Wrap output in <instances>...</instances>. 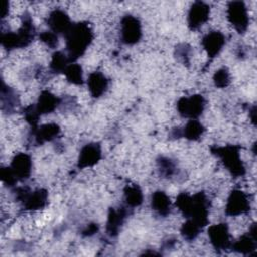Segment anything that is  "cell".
Listing matches in <instances>:
<instances>
[{"label": "cell", "mask_w": 257, "mask_h": 257, "mask_svg": "<svg viewBox=\"0 0 257 257\" xmlns=\"http://www.w3.org/2000/svg\"><path fill=\"white\" fill-rule=\"evenodd\" d=\"M175 204L186 219L194 221L202 228L209 224L210 201L204 192L194 195L182 192L177 196Z\"/></svg>", "instance_id": "cell-1"}, {"label": "cell", "mask_w": 257, "mask_h": 257, "mask_svg": "<svg viewBox=\"0 0 257 257\" xmlns=\"http://www.w3.org/2000/svg\"><path fill=\"white\" fill-rule=\"evenodd\" d=\"M66 54L70 62H75L81 57L93 40V31L87 21L72 23L64 35Z\"/></svg>", "instance_id": "cell-2"}, {"label": "cell", "mask_w": 257, "mask_h": 257, "mask_svg": "<svg viewBox=\"0 0 257 257\" xmlns=\"http://www.w3.org/2000/svg\"><path fill=\"white\" fill-rule=\"evenodd\" d=\"M36 35L35 26L28 12L21 16V25L16 31H2L0 36L1 44L4 48L12 50L15 48H24L28 46Z\"/></svg>", "instance_id": "cell-3"}, {"label": "cell", "mask_w": 257, "mask_h": 257, "mask_svg": "<svg viewBox=\"0 0 257 257\" xmlns=\"http://www.w3.org/2000/svg\"><path fill=\"white\" fill-rule=\"evenodd\" d=\"M240 150L241 147L238 145L214 146L211 148L212 154L221 160L226 170L235 178L243 177L246 174L245 165L240 157Z\"/></svg>", "instance_id": "cell-4"}, {"label": "cell", "mask_w": 257, "mask_h": 257, "mask_svg": "<svg viewBox=\"0 0 257 257\" xmlns=\"http://www.w3.org/2000/svg\"><path fill=\"white\" fill-rule=\"evenodd\" d=\"M12 194L14 199L21 203L24 211H38L48 204V192L43 188L31 191L27 186L14 187Z\"/></svg>", "instance_id": "cell-5"}, {"label": "cell", "mask_w": 257, "mask_h": 257, "mask_svg": "<svg viewBox=\"0 0 257 257\" xmlns=\"http://www.w3.org/2000/svg\"><path fill=\"white\" fill-rule=\"evenodd\" d=\"M143 36L142 23L140 19L133 14H124L120 19L119 38L123 44H137Z\"/></svg>", "instance_id": "cell-6"}, {"label": "cell", "mask_w": 257, "mask_h": 257, "mask_svg": "<svg viewBox=\"0 0 257 257\" xmlns=\"http://www.w3.org/2000/svg\"><path fill=\"white\" fill-rule=\"evenodd\" d=\"M227 19L238 33H245L249 26L248 8L243 1H230L227 5Z\"/></svg>", "instance_id": "cell-7"}, {"label": "cell", "mask_w": 257, "mask_h": 257, "mask_svg": "<svg viewBox=\"0 0 257 257\" xmlns=\"http://www.w3.org/2000/svg\"><path fill=\"white\" fill-rule=\"evenodd\" d=\"M206 107V99L201 94L183 96L177 101V110L182 117L197 119Z\"/></svg>", "instance_id": "cell-8"}, {"label": "cell", "mask_w": 257, "mask_h": 257, "mask_svg": "<svg viewBox=\"0 0 257 257\" xmlns=\"http://www.w3.org/2000/svg\"><path fill=\"white\" fill-rule=\"evenodd\" d=\"M251 209L250 197L247 193L242 190L235 189L233 190L226 203L225 214L229 217H237L244 214H247Z\"/></svg>", "instance_id": "cell-9"}, {"label": "cell", "mask_w": 257, "mask_h": 257, "mask_svg": "<svg viewBox=\"0 0 257 257\" xmlns=\"http://www.w3.org/2000/svg\"><path fill=\"white\" fill-rule=\"evenodd\" d=\"M208 237L211 245L216 251L222 252L231 249V235L226 223H218L210 226L208 228Z\"/></svg>", "instance_id": "cell-10"}, {"label": "cell", "mask_w": 257, "mask_h": 257, "mask_svg": "<svg viewBox=\"0 0 257 257\" xmlns=\"http://www.w3.org/2000/svg\"><path fill=\"white\" fill-rule=\"evenodd\" d=\"M131 211L132 210L127 208L125 205H121L116 208H109L107 214V221L105 225V232L107 236H109L110 238H114L118 235Z\"/></svg>", "instance_id": "cell-11"}, {"label": "cell", "mask_w": 257, "mask_h": 257, "mask_svg": "<svg viewBox=\"0 0 257 257\" xmlns=\"http://www.w3.org/2000/svg\"><path fill=\"white\" fill-rule=\"evenodd\" d=\"M8 168L17 182L26 181L32 173V159L27 153H17Z\"/></svg>", "instance_id": "cell-12"}, {"label": "cell", "mask_w": 257, "mask_h": 257, "mask_svg": "<svg viewBox=\"0 0 257 257\" xmlns=\"http://www.w3.org/2000/svg\"><path fill=\"white\" fill-rule=\"evenodd\" d=\"M210 17V6L203 1H195L188 12L187 22L191 30H197L204 25Z\"/></svg>", "instance_id": "cell-13"}, {"label": "cell", "mask_w": 257, "mask_h": 257, "mask_svg": "<svg viewBox=\"0 0 257 257\" xmlns=\"http://www.w3.org/2000/svg\"><path fill=\"white\" fill-rule=\"evenodd\" d=\"M60 134V127L55 122L43 123L35 127H30L29 139L35 145H42L55 140Z\"/></svg>", "instance_id": "cell-14"}, {"label": "cell", "mask_w": 257, "mask_h": 257, "mask_svg": "<svg viewBox=\"0 0 257 257\" xmlns=\"http://www.w3.org/2000/svg\"><path fill=\"white\" fill-rule=\"evenodd\" d=\"M46 24L52 32L57 35L61 34L64 36L70 29L72 22L64 10L55 8L49 12L46 19Z\"/></svg>", "instance_id": "cell-15"}, {"label": "cell", "mask_w": 257, "mask_h": 257, "mask_svg": "<svg viewBox=\"0 0 257 257\" xmlns=\"http://www.w3.org/2000/svg\"><path fill=\"white\" fill-rule=\"evenodd\" d=\"M256 224L253 223L246 234L239 237L238 240L232 242L231 249L237 253L243 255H251L256 251L257 247V236H256Z\"/></svg>", "instance_id": "cell-16"}, {"label": "cell", "mask_w": 257, "mask_h": 257, "mask_svg": "<svg viewBox=\"0 0 257 257\" xmlns=\"http://www.w3.org/2000/svg\"><path fill=\"white\" fill-rule=\"evenodd\" d=\"M101 159V147L98 143H88L84 145L79 152L77 159V168L85 169L96 165Z\"/></svg>", "instance_id": "cell-17"}, {"label": "cell", "mask_w": 257, "mask_h": 257, "mask_svg": "<svg viewBox=\"0 0 257 257\" xmlns=\"http://www.w3.org/2000/svg\"><path fill=\"white\" fill-rule=\"evenodd\" d=\"M226 43V36L219 30H212L205 34L201 40L203 48L208 56L213 59L222 51Z\"/></svg>", "instance_id": "cell-18"}, {"label": "cell", "mask_w": 257, "mask_h": 257, "mask_svg": "<svg viewBox=\"0 0 257 257\" xmlns=\"http://www.w3.org/2000/svg\"><path fill=\"white\" fill-rule=\"evenodd\" d=\"M61 98L54 95L48 90H43L38 96L37 102L34 105V109L39 116L53 112L57 107H60Z\"/></svg>", "instance_id": "cell-19"}, {"label": "cell", "mask_w": 257, "mask_h": 257, "mask_svg": "<svg viewBox=\"0 0 257 257\" xmlns=\"http://www.w3.org/2000/svg\"><path fill=\"white\" fill-rule=\"evenodd\" d=\"M90 95L93 98L102 96L108 88L109 79L100 71L90 72L86 81Z\"/></svg>", "instance_id": "cell-20"}, {"label": "cell", "mask_w": 257, "mask_h": 257, "mask_svg": "<svg viewBox=\"0 0 257 257\" xmlns=\"http://www.w3.org/2000/svg\"><path fill=\"white\" fill-rule=\"evenodd\" d=\"M151 208L159 217H168L172 211V204L169 196L161 190L152 194Z\"/></svg>", "instance_id": "cell-21"}, {"label": "cell", "mask_w": 257, "mask_h": 257, "mask_svg": "<svg viewBox=\"0 0 257 257\" xmlns=\"http://www.w3.org/2000/svg\"><path fill=\"white\" fill-rule=\"evenodd\" d=\"M144 202V194L137 184L125 185L123 188V205L133 210Z\"/></svg>", "instance_id": "cell-22"}, {"label": "cell", "mask_w": 257, "mask_h": 257, "mask_svg": "<svg viewBox=\"0 0 257 257\" xmlns=\"http://www.w3.org/2000/svg\"><path fill=\"white\" fill-rule=\"evenodd\" d=\"M19 104V98L13 88L5 84L2 80L1 87V109L3 112L12 113Z\"/></svg>", "instance_id": "cell-23"}, {"label": "cell", "mask_w": 257, "mask_h": 257, "mask_svg": "<svg viewBox=\"0 0 257 257\" xmlns=\"http://www.w3.org/2000/svg\"><path fill=\"white\" fill-rule=\"evenodd\" d=\"M181 130V138L189 141H198L205 133V126L198 119H189Z\"/></svg>", "instance_id": "cell-24"}, {"label": "cell", "mask_w": 257, "mask_h": 257, "mask_svg": "<svg viewBox=\"0 0 257 257\" xmlns=\"http://www.w3.org/2000/svg\"><path fill=\"white\" fill-rule=\"evenodd\" d=\"M157 167L159 175L166 179L172 178L178 173V167L176 162L169 157L160 156L157 159Z\"/></svg>", "instance_id": "cell-25"}, {"label": "cell", "mask_w": 257, "mask_h": 257, "mask_svg": "<svg viewBox=\"0 0 257 257\" xmlns=\"http://www.w3.org/2000/svg\"><path fill=\"white\" fill-rule=\"evenodd\" d=\"M69 63H71V62L69 61L66 53H63L62 51H55L51 55V60L49 63V70L53 74L63 73Z\"/></svg>", "instance_id": "cell-26"}, {"label": "cell", "mask_w": 257, "mask_h": 257, "mask_svg": "<svg viewBox=\"0 0 257 257\" xmlns=\"http://www.w3.org/2000/svg\"><path fill=\"white\" fill-rule=\"evenodd\" d=\"M66 80L74 85H82L84 83L83 71L80 64L76 62H71L67 65L63 72Z\"/></svg>", "instance_id": "cell-27"}, {"label": "cell", "mask_w": 257, "mask_h": 257, "mask_svg": "<svg viewBox=\"0 0 257 257\" xmlns=\"http://www.w3.org/2000/svg\"><path fill=\"white\" fill-rule=\"evenodd\" d=\"M202 230H203V228L201 226H199L197 223H195L192 220L187 219V221L182 225L180 232H181L182 237L186 241L192 242L200 235Z\"/></svg>", "instance_id": "cell-28"}, {"label": "cell", "mask_w": 257, "mask_h": 257, "mask_svg": "<svg viewBox=\"0 0 257 257\" xmlns=\"http://www.w3.org/2000/svg\"><path fill=\"white\" fill-rule=\"evenodd\" d=\"M213 81L216 87L225 88L231 82V75L227 67L219 68L213 75Z\"/></svg>", "instance_id": "cell-29"}, {"label": "cell", "mask_w": 257, "mask_h": 257, "mask_svg": "<svg viewBox=\"0 0 257 257\" xmlns=\"http://www.w3.org/2000/svg\"><path fill=\"white\" fill-rule=\"evenodd\" d=\"M39 39L49 48L54 49L58 46V35L51 30H44L39 33Z\"/></svg>", "instance_id": "cell-30"}, {"label": "cell", "mask_w": 257, "mask_h": 257, "mask_svg": "<svg viewBox=\"0 0 257 257\" xmlns=\"http://www.w3.org/2000/svg\"><path fill=\"white\" fill-rule=\"evenodd\" d=\"M191 46L186 44V43H182V44H179L177 47H176V55L177 57L183 61L184 63L188 64L190 62V57H191Z\"/></svg>", "instance_id": "cell-31"}, {"label": "cell", "mask_w": 257, "mask_h": 257, "mask_svg": "<svg viewBox=\"0 0 257 257\" xmlns=\"http://www.w3.org/2000/svg\"><path fill=\"white\" fill-rule=\"evenodd\" d=\"M97 230H98V225L92 223V224L87 225V226L82 230V233H81V234H82L83 236H85V237H89V236L94 235V234L97 232Z\"/></svg>", "instance_id": "cell-32"}, {"label": "cell", "mask_w": 257, "mask_h": 257, "mask_svg": "<svg viewBox=\"0 0 257 257\" xmlns=\"http://www.w3.org/2000/svg\"><path fill=\"white\" fill-rule=\"evenodd\" d=\"M7 14H8V2L4 1L3 2V8H2V11H1V18H2V20L7 16Z\"/></svg>", "instance_id": "cell-33"}]
</instances>
